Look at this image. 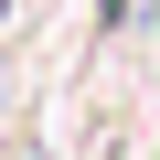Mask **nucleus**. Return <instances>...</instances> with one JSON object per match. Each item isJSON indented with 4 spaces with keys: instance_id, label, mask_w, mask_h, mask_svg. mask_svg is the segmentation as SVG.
<instances>
[{
    "instance_id": "obj_1",
    "label": "nucleus",
    "mask_w": 160,
    "mask_h": 160,
    "mask_svg": "<svg viewBox=\"0 0 160 160\" xmlns=\"http://www.w3.org/2000/svg\"><path fill=\"white\" fill-rule=\"evenodd\" d=\"M0 22H11V0H0Z\"/></svg>"
}]
</instances>
